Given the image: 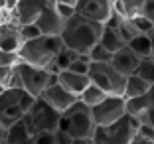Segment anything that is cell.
Listing matches in <instances>:
<instances>
[{
	"label": "cell",
	"instance_id": "cell-7",
	"mask_svg": "<svg viewBox=\"0 0 154 144\" xmlns=\"http://www.w3.org/2000/svg\"><path fill=\"white\" fill-rule=\"evenodd\" d=\"M91 113L97 124L101 126H111L117 121L125 117V97L122 95H107V99H103L99 105L91 107Z\"/></svg>",
	"mask_w": 154,
	"mask_h": 144
},
{
	"label": "cell",
	"instance_id": "cell-45",
	"mask_svg": "<svg viewBox=\"0 0 154 144\" xmlns=\"http://www.w3.org/2000/svg\"><path fill=\"white\" fill-rule=\"evenodd\" d=\"M6 142V128L4 126H0V144Z\"/></svg>",
	"mask_w": 154,
	"mask_h": 144
},
{
	"label": "cell",
	"instance_id": "cell-5",
	"mask_svg": "<svg viewBox=\"0 0 154 144\" xmlns=\"http://www.w3.org/2000/svg\"><path fill=\"white\" fill-rule=\"evenodd\" d=\"M89 79L91 83L99 85L109 95H122L127 75H122L111 61H91L89 65Z\"/></svg>",
	"mask_w": 154,
	"mask_h": 144
},
{
	"label": "cell",
	"instance_id": "cell-23",
	"mask_svg": "<svg viewBox=\"0 0 154 144\" xmlns=\"http://www.w3.org/2000/svg\"><path fill=\"white\" fill-rule=\"evenodd\" d=\"M24 117V111L20 109V105H10V107H4L0 109V126H4V128H8L10 124H14L16 121H20V118Z\"/></svg>",
	"mask_w": 154,
	"mask_h": 144
},
{
	"label": "cell",
	"instance_id": "cell-20",
	"mask_svg": "<svg viewBox=\"0 0 154 144\" xmlns=\"http://www.w3.org/2000/svg\"><path fill=\"white\" fill-rule=\"evenodd\" d=\"M148 89H150V83L144 81L140 75L132 73V75H127V83H125V93H122V97L128 99V97L146 95V93H148Z\"/></svg>",
	"mask_w": 154,
	"mask_h": 144
},
{
	"label": "cell",
	"instance_id": "cell-16",
	"mask_svg": "<svg viewBox=\"0 0 154 144\" xmlns=\"http://www.w3.org/2000/svg\"><path fill=\"white\" fill-rule=\"evenodd\" d=\"M152 109L148 95H138V97H128L125 99V113L134 117L138 122H142L148 115V111Z\"/></svg>",
	"mask_w": 154,
	"mask_h": 144
},
{
	"label": "cell",
	"instance_id": "cell-2",
	"mask_svg": "<svg viewBox=\"0 0 154 144\" xmlns=\"http://www.w3.org/2000/svg\"><path fill=\"white\" fill-rule=\"evenodd\" d=\"M65 47L61 36H38L34 40H28L20 45V59L30 65H36V67H44L50 69L54 57L59 51Z\"/></svg>",
	"mask_w": 154,
	"mask_h": 144
},
{
	"label": "cell",
	"instance_id": "cell-14",
	"mask_svg": "<svg viewBox=\"0 0 154 144\" xmlns=\"http://www.w3.org/2000/svg\"><path fill=\"white\" fill-rule=\"evenodd\" d=\"M22 36H20V26L14 24L12 20L0 24V47L8 51H18L22 45Z\"/></svg>",
	"mask_w": 154,
	"mask_h": 144
},
{
	"label": "cell",
	"instance_id": "cell-40",
	"mask_svg": "<svg viewBox=\"0 0 154 144\" xmlns=\"http://www.w3.org/2000/svg\"><path fill=\"white\" fill-rule=\"evenodd\" d=\"M142 122H150V124L154 126V107H152V109L148 111V115H146V118H144Z\"/></svg>",
	"mask_w": 154,
	"mask_h": 144
},
{
	"label": "cell",
	"instance_id": "cell-12",
	"mask_svg": "<svg viewBox=\"0 0 154 144\" xmlns=\"http://www.w3.org/2000/svg\"><path fill=\"white\" fill-rule=\"evenodd\" d=\"M34 22L38 24V28L42 30L44 36H61V32H63V26H65V20L61 18L55 10V4L50 6V8H45L44 12L38 16Z\"/></svg>",
	"mask_w": 154,
	"mask_h": 144
},
{
	"label": "cell",
	"instance_id": "cell-41",
	"mask_svg": "<svg viewBox=\"0 0 154 144\" xmlns=\"http://www.w3.org/2000/svg\"><path fill=\"white\" fill-rule=\"evenodd\" d=\"M6 20H10V12H6L4 8H0V24L6 22Z\"/></svg>",
	"mask_w": 154,
	"mask_h": 144
},
{
	"label": "cell",
	"instance_id": "cell-35",
	"mask_svg": "<svg viewBox=\"0 0 154 144\" xmlns=\"http://www.w3.org/2000/svg\"><path fill=\"white\" fill-rule=\"evenodd\" d=\"M136 132H138L140 136H144V138H148V140H152V142H154V126L150 124V122H140Z\"/></svg>",
	"mask_w": 154,
	"mask_h": 144
},
{
	"label": "cell",
	"instance_id": "cell-1",
	"mask_svg": "<svg viewBox=\"0 0 154 144\" xmlns=\"http://www.w3.org/2000/svg\"><path fill=\"white\" fill-rule=\"evenodd\" d=\"M103 26L105 24L89 20V18H85V16L75 12L69 20H65L63 32H61V40H63L65 47L75 50L79 54H87L99 41Z\"/></svg>",
	"mask_w": 154,
	"mask_h": 144
},
{
	"label": "cell",
	"instance_id": "cell-9",
	"mask_svg": "<svg viewBox=\"0 0 154 144\" xmlns=\"http://www.w3.org/2000/svg\"><path fill=\"white\" fill-rule=\"evenodd\" d=\"M55 4V0H20L14 12H10V20L14 24H30L44 12L45 8Z\"/></svg>",
	"mask_w": 154,
	"mask_h": 144
},
{
	"label": "cell",
	"instance_id": "cell-22",
	"mask_svg": "<svg viewBox=\"0 0 154 144\" xmlns=\"http://www.w3.org/2000/svg\"><path fill=\"white\" fill-rule=\"evenodd\" d=\"M77 55H79V51L69 50V47H63V50H61V51H59V54L54 57V61H51V65H50V71L59 73V71H63V69H67L69 63H71L73 59L77 57Z\"/></svg>",
	"mask_w": 154,
	"mask_h": 144
},
{
	"label": "cell",
	"instance_id": "cell-13",
	"mask_svg": "<svg viewBox=\"0 0 154 144\" xmlns=\"http://www.w3.org/2000/svg\"><path fill=\"white\" fill-rule=\"evenodd\" d=\"M111 63H113L122 75H132V73H136V67H138V63H140V57H138L128 45H125V47H121V50H117L113 54Z\"/></svg>",
	"mask_w": 154,
	"mask_h": 144
},
{
	"label": "cell",
	"instance_id": "cell-33",
	"mask_svg": "<svg viewBox=\"0 0 154 144\" xmlns=\"http://www.w3.org/2000/svg\"><path fill=\"white\" fill-rule=\"evenodd\" d=\"M54 136H55V144H73V136L63 128L54 130Z\"/></svg>",
	"mask_w": 154,
	"mask_h": 144
},
{
	"label": "cell",
	"instance_id": "cell-28",
	"mask_svg": "<svg viewBox=\"0 0 154 144\" xmlns=\"http://www.w3.org/2000/svg\"><path fill=\"white\" fill-rule=\"evenodd\" d=\"M18 61H20V54L18 51H8V50H2V47H0V65L14 67Z\"/></svg>",
	"mask_w": 154,
	"mask_h": 144
},
{
	"label": "cell",
	"instance_id": "cell-43",
	"mask_svg": "<svg viewBox=\"0 0 154 144\" xmlns=\"http://www.w3.org/2000/svg\"><path fill=\"white\" fill-rule=\"evenodd\" d=\"M55 2H61V4H67V6L77 8V2H79V0H55Z\"/></svg>",
	"mask_w": 154,
	"mask_h": 144
},
{
	"label": "cell",
	"instance_id": "cell-15",
	"mask_svg": "<svg viewBox=\"0 0 154 144\" xmlns=\"http://www.w3.org/2000/svg\"><path fill=\"white\" fill-rule=\"evenodd\" d=\"M57 83L63 85L69 93L73 95H79L85 91V87L91 83L89 75H83V73H75V71H69V69H63V71L57 73Z\"/></svg>",
	"mask_w": 154,
	"mask_h": 144
},
{
	"label": "cell",
	"instance_id": "cell-24",
	"mask_svg": "<svg viewBox=\"0 0 154 144\" xmlns=\"http://www.w3.org/2000/svg\"><path fill=\"white\" fill-rule=\"evenodd\" d=\"M136 75H140L144 81H148L150 85H152L154 83V55L140 59L138 67H136Z\"/></svg>",
	"mask_w": 154,
	"mask_h": 144
},
{
	"label": "cell",
	"instance_id": "cell-19",
	"mask_svg": "<svg viewBox=\"0 0 154 144\" xmlns=\"http://www.w3.org/2000/svg\"><path fill=\"white\" fill-rule=\"evenodd\" d=\"M127 45L131 47L132 51H134L138 57H150V55H154V50H152V38H150V34H136L132 40L127 41Z\"/></svg>",
	"mask_w": 154,
	"mask_h": 144
},
{
	"label": "cell",
	"instance_id": "cell-6",
	"mask_svg": "<svg viewBox=\"0 0 154 144\" xmlns=\"http://www.w3.org/2000/svg\"><path fill=\"white\" fill-rule=\"evenodd\" d=\"M16 71H18V75H20L24 91H28V93L34 95V97H40L48 85L57 83V73L50 71V69H44V67L30 65V63L22 61V59L16 63Z\"/></svg>",
	"mask_w": 154,
	"mask_h": 144
},
{
	"label": "cell",
	"instance_id": "cell-30",
	"mask_svg": "<svg viewBox=\"0 0 154 144\" xmlns=\"http://www.w3.org/2000/svg\"><path fill=\"white\" fill-rule=\"evenodd\" d=\"M121 2H122V6H125V10H127L128 16H134V14L140 12L142 4H144L146 0H121Z\"/></svg>",
	"mask_w": 154,
	"mask_h": 144
},
{
	"label": "cell",
	"instance_id": "cell-21",
	"mask_svg": "<svg viewBox=\"0 0 154 144\" xmlns=\"http://www.w3.org/2000/svg\"><path fill=\"white\" fill-rule=\"evenodd\" d=\"M107 91L101 89L99 85H95V83H89V85L85 87V91H83L81 95H79V101L81 103H85L87 107H95V105H99L103 99H107Z\"/></svg>",
	"mask_w": 154,
	"mask_h": 144
},
{
	"label": "cell",
	"instance_id": "cell-34",
	"mask_svg": "<svg viewBox=\"0 0 154 144\" xmlns=\"http://www.w3.org/2000/svg\"><path fill=\"white\" fill-rule=\"evenodd\" d=\"M55 10H57V14L61 16L63 20H69L73 16V14L77 12L73 6H67V4H61V2H55Z\"/></svg>",
	"mask_w": 154,
	"mask_h": 144
},
{
	"label": "cell",
	"instance_id": "cell-18",
	"mask_svg": "<svg viewBox=\"0 0 154 144\" xmlns=\"http://www.w3.org/2000/svg\"><path fill=\"white\" fill-rule=\"evenodd\" d=\"M99 41H101V44H103L109 51H113V54H115L117 50H121V47H125V45H127L125 38L121 36V32H119L115 26H111V24H105V26H103V32H101Z\"/></svg>",
	"mask_w": 154,
	"mask_h": 144
},
{
	"label": "cell",
	"instance_id": "cell-26",
	"mask_svg": "<svg viewBox=\"0 0 154 144\" xmlns=\"http://www.w3.org/2000/svg\"><path fill=\"white\" fill-rule=\"evenodd\" d=\"M131 18V22H132V26L136 28V30L140 32V34H150L152 32V28H154V24L150 22L146 16H142L140 12L138 14H134V16H128Z\"/></svg>",
	"mask_w": 154,
	"mask_h": 144
},
{
	"label": "cell",
	"instance_id": "cell-37",
	"mask_svg": "<svg viewBox=\"0 0 154 144\" xmlns=\"http://www.w3.org/2000/svg\"><path fill=\"white\" fill-rule=\"evenodd\" d=\"M140 14L146 16V18L154 24V0H146L144 4H142V8H140Z\"/></svg>",
	"mask_w": 154,
	"mask_h": 144
},
{
	"label": "cell",
	"instance_id": "cell-48",
	"mask_svg": "<svg viewBox=\"0 0 154 144\" xmlns=\"http://www.w3.org/2000/svg\"><path fill=\"white\" fill-rule=\"evenodd\" d=\"M4 89H6V87H0V93H2V91H4Z\"/></svg>",
	"mask_w": 154,
	"mask_h": 144
},
{
	"label": "cell",
	"instance_id": "cell-10",
	"mask_svg": "<svg viewBox=\"0 0 154 144\" xmlns=\"http://www.w3.org/2000/svg\"><path fill=\"white\" fill-rule=\"evenodd\" d=\"M75 10L89 20L107 24L113 18V0H79Z\"/></svg>",
	"mask_w": 154,
	"mask_h": 144
},
{
	"label": "cell",
	"instance_id": "cell-27",
	"mask_svg": "<svg viewBox=\"0 0 154 144\" xmlns=\"http://www.w3.org/2000/svg\"><path fill=\"white\" fill-rule=\"evenodd\" d=\"M20 36H22V41H28L38 36H44V34H42V30L38 28L36 22H30V24H20Z\"/></svg>",
	"mask_w": 154,
	"mask_h": 144
},
{
	"label": "cell",
	"instance_id": "cell-49",
	"mask_svg": "<svg viewBox=\"0 0 154 144\" xmlns=\"http://www.w3.org/2000/svg\"><path fill=\"white\" fill-rule=\"evenodd\" d=\"M4 144H8V142H4Z\"/></svg>",
	"mask_w": 154,
	"mask_h": 144
},
{
	"label": "cell",
	"instance_id": "cell-47",
	"mask_svg": "<svg viewBox=\"0 0 154 144\" xmlns=\"http://www.w3.org/2000/svg\"><path fill=\"white\" fill-rule=\"evenodd\" d=\"M6 6V0H0V8H4Z\"/></svg>",
	"mask_w": 154,
	"mask_h": 144
},
{
	"label": "cell",
	"instance_id": "cell-11",
	"mask_svg": "<svg viewBox=\"0 0 154 144\" xmlns=\"http://www.w3.org/2000/svg\"><path fill=\"white\" fill-rule=\"evenodd\" d=\"M42 99L45 101V103H50L54 109H57L59 113H65L71 105L77 103V95L69 93L67 89H65L63 85H59V83H54V85H48L44 89V93L40 95Z\"/></svg>",
	"mask_w": 154,
	"mask_h": 144
},
{
	"label": "cell",
	"instance_id": "cell-3",
	"mask_svg": "<svg viewBox=\"0 0 154 144\" xmlns=\"http://www.w3.org/2000/svg\"><path fill=\"white\" fill-rule=\"evenodd\" d=\"M95 126L97 122L93 118L91 107H87L79 99L61 115V121H59V128L67 130L73 138H91L95 132Z\"/></svg>",
	"mask_w": 154,
	"mask_h": 144
},
{
	"label": "cell",
	"instance_id": "cell-38",
	"mask_svg": "<svg viewBox=\"0 0 154 144\" xmlns=\"http://www.w3.org/2000/svg\"><path fill=\"white\" fill-rule=\"evenodd\" d=\"M132 144H154L152 140H148V138H144V136H140L138 132H136V136H134V140H132Z\"/></svg>",
	"mask_w": 154,
	"mask_h": 144
},
{
	"label": "cell",
	"instance_id": "cell-8",
	"mask_svg": "<svg viewBox=\"0 0 154 144\" xmlns=\"http://www.w3.org/2000/svg\"><path fill=\"white\" fill-rule=\"evenodd\" d=\"M140 122L131 115H125L121 121L109 126V136L103 144H132Z\"/></svg>",
	"mask_w": 154,
	"mask_h": 144
},
{
	"label": "cell",
	"instance_id": "cell-39",
	"mask_svg": "<svg viewBox=\"0 0 154 144\" xmlns=\"http://www.w3.org/2000/svg\"><path fill=\"white\" fill-rule=\"evenodd\" d=\"M18 2H20V0H6L4 10H6V12H14V10H16V6H18Z\"/></svg>",
	"mask_w": 154,
	"mask_h": 144
},
{
	"label": "cell",
	"instance_id": "cell-32",
	"mask_svg": "<svg viewBox=\"0 0 154 144\" xmlns=\"http://www.w3.org/2000/svg\"><path fill=\"white\" fill-rule=\"evenodd\" d=\"M38 97H34V95H30L28 91H24L22 93V97H20V101H18V105H20V109H22L24 113H28L30 111V107L34 105V101H36Z\"/></svg>",
	"mask_w": 154,
	"mask_h": 144
},
{
	"label": "cell",
	"instance_id": "cell-42",
	"mask_svg": "<svg viewBox=\"0 0 154 144\" xmlns=\"http://www.w3.org/2000/svg\"><path fill=\"white\" fill-rule=\"evenodd\" d=\"M73 144H93V138H73Z\"/></svg>",
	"mask_w": 154,
	"mask_h": 144
},
{
	"label": "cell",
	"instance_id": "cell-29",
	"mask_svg": "<svg viewBox=\"0 0 154 144\" xmlns=\"http://www.w3.org/2000/svg\"><path fill=\"white\" fill-rule=\"evenodd\" d=\"M32 144H55V136H54V130L36 132V134L32 136Z\"/></svg>",
	"mask_w": 154,
	"mask_h": 144
},
{
	"label": "cell",
	"instance_id": "cell-4",
	"mask_svg": "<svg viewBox=\"0 0 154 144\" xmlns=\"http://www.w3.org/2000/svg\"><path fill=\"white\" fill-rule=\"evenodd\" d=\"M61 115L57 109H54L50 103H45L42 97H38L34 101V105L30 107L28 113H24V122H26L30 134H36V132H44V130H57L59 128V121H61Z\"/></svg>",
	"mask_w": 154,
	"mask_h": 144
},
{
	"label": "cell",
	"instance_id": "cell-44",
	"mask_svg": "<svg viewBox=\"0 0 154 144\" xmlns=\"http://www.w3.org/2000/svg\"><path fill=\"white\" fill-rule=\"evenodd\" d=\"M146 95H148V99H150V105L154 107V83L150 85V89H148V93H146Z\"/></svg>",
	"mask_w": 154,
	"mask_h": 144
},
{
	"label": "cell",
	"instance_id": "cell-46",
	"mask_svg": "<svg viewBox=\"0 0 154 144\" xmlns=\"http://www.w3.org/2000/svg\"><path fill=\"white\" fill-rule=\"evenodd\" d=\"M150 38H152V50H154V28H152V32H150Z\"/></svg>",
	"mask_w": 154,
	"mask_h": 144
},
{
	"label": "cell",
	"instance_id": "cell-31",
	"mask_svg": "<svg viewBox=\"0 0 154 144\" xmlns=\"http://www.w3.org/2000/svg\"><path fill=\"white\" fill-rule=\"evenodd\" d=\"M107 136H109V126H101L97 124L95 126V132H93V144H103L105 140H107Z\"/></svg>",
	"mask_w": 154,
	"mask_h": 144
},
{
	"label": "cell",
	"instance_id": "cell-36",
	"mask_svg": "<svg viewBox=\"0 0 154 144\" xmlns=\"http://www.w3.org/2000/svg\"><path fill=\"white\" fill-rule=\"evenodd\" d=\"M14 67H8V65H0V87H8L10 75H12Z\"/></svg>",
	"mask_w": 154,
	"mask_h": 144
},
{
	"label": "cell",
	"instance_id": "cell-25",
	"mask_svg": "<svg viewBox=\"0 0 154 144\" xmlns=\"http://www.w3.org/2000/svg\"><path fill=\"white\" fill-rule=\"evenodd\" d=\"M87 54H89L91 61H111V57H113V51H109L101 41H97Z\"/></svg>",
	"mask_w": 154,
	"mask_h": 144
},
{
	"label": "cell",
	"instance_id": "cell-17",
	"mask_svg": "<svg viewBox=\"0 0 154 144\" xmlns=\"http://www.w3.org/2000/svg\"><path fill=\"white\" fill-rule=\"evenodd\" d=\"M6 142L8 144H32V134L28 130L24 118L16 121L6 128Z\"/></svg>",
	"mask_w": 154,
	"mask_h": 144
}]
</instances>
